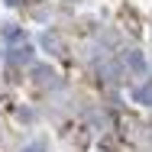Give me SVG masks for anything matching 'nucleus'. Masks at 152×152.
Here are the masks:
<instances>
[{"instance_id":"f257e3e1","label":"nucleus","mask_w":152,"mask_h":152,"mask_svg":"<svg viewBox=\"0 0 152 152\" xmlns=\"http://www.w3.org/2000/svg\"><path fill=\"white\" fill-rule=\"evenodd\" d=\"M126 58H129V65H133L136 71H142V68H146V65H142V55H136V52H129Z\"/></svg>"},{"instance_id":"f03ea898","label":"nucleus","mask_w":152,"mask_h":152,"mask_svg":"<svg viewBox=\"0 0 152 152\" xmlns=\"http://www.w3.org/2000/svg\"><path fill=\"white\" fill-rule=\"evenodd\" d=\"M29 52H32V49H26V45L16 49V52H13V61H29Z\"/></svg>"},{"instance_id":"7ed1b4c3","label":"nucleus","mask_w":152,"mask_h":152,"mask_svg":"<svg viewBox=\"0 0 152 152\" xmlns=\"http://www.w3.org/2000/svg\"><path fill=\"white\" fill-rule=\"evenodd\" d=\"M32 75H36V78H39V81H49V78H52V71H49V68H36V71H32Z\"/></svg>"},{"instance_id":"20e7f679","label":"nucleus","mask_w":152,"mask_h":152,"mask_svg":"<svg viewBox=\"0 0 152 152\" xmlns=\"http://www.w3.org/2000/svg\"><path fill=\"white\" fill-rule=\"evenodd\" d=\"M23 152H45V146H42V142H32V146H26Z\"/></svg>"},{"instance_id":"39448f33","label":"nucleus","mask_w":152,"mask_h":152,"mask_svg":"<svg viewBox=\"0 0 152 152\" xmlns=\"http://www.w3.org/2000/svg\"><path fill=\"white\" fill-rule=\"evenodd\" d=\"M7 3H20V0H7Z\"/></svg>"}]
</instances>
